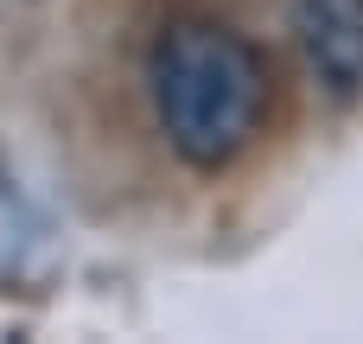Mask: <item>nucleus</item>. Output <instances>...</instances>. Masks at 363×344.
Segmentation results:
<instances>
[{"mask_svg":"<svg viewBox=\"0 0 363 344\" xmlns=\"http://www.w3.org/2000/svg\"><path fill=\"white\" fill-rule=\"evenodd\" d=\"M268 109V70L255 57L249 38H236L230 26H172L153 51V115L166 147L198 166L217 172L230 166Z\"/></svg>","mask_w":363,"mask_h":344,"instance_id":"nucleus-1","label":"nucleus"},{"mask_svg":"<svg viewBox=\"0 0 363 344\" xmlns=\"http://www.w3.org/2000/svg\"><path fill=\"white\" fill-rule=\"evenodd\" d=\"M294 45L325 96H363V0H294Z\"/></svg>","mask_w":363,"mask_h":344,"instance_id":"nucleus-2","label":"nucleus"},{"mask_svg":"<svg viewBox=\"0 0 363 344\" xmlns=\"http://www.w3.org/2000/svg\"><path fill=\"white\" fill-rule=\"evenodd\" d=\"M0 198H6V179H0Z\"/></svg>","mask_w":363,"mask_h":344,"instance_id":"nucleus-3","label":"nucleus"}]
</instances>
